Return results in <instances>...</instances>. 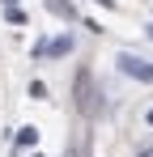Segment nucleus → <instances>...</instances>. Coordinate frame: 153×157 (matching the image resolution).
Wrapping results in <instances>:
<instances>
[{
	"mask_svg": "<svg viewBox=\"0 0 153 157\" xmlns=\"http://www.w3.org/2000/svg\"><path fill=\"white\" fill-rule=\"evenodd\" d=\"M98 98H102V94H98V85H94V72L81 68L76 81H73V102H76V110H81V115H98V110H102Z\"/></svg>",
	"mask_w": 153,
	"mask_h": 157,
	"instance_id": "f257e3e1",
	"label": "nucleus"
},
{
	"mask_svg": "<svg viewBox=\"0 0 153 157\" xmlns=\"http://www.w3.org/2000/svg\"><path fill=\"white\" fill-rule=\"evenodd\" d=\"M115 64H119V72H124V77L153 81V64H149V59H140V55H132V51H124L119 59H115Z\"/></svg>",
	"mask_w": 153,
	"mask_h": 157,
	"instance_id": "f03ea898",
	"label": "nucleus"
},
{
	"mask_svg": "<svg viewBox=\"0 0 153 157\" xmlns=\"http://www.w3.org/2000/svg\"><path fill=\"white\" fill-rule=\"evenodd\" d=\"M47 9H51V13H60V17H68V21L76 17V9H73V4H64V0H47Z\"/></svg>",
	"mask_w": 153,
	"mask_h": 157,
	"instance_id": "7ed1b4c3",
	"label": "nucleus"
},
{
	"mask_svg": "<svg viewBox=\"0 0 153 157\" xmlns=\"http://www.w3.org/2000/svg\"><path fill=\"white\" fill-rule=\"evenodd\" d=\"M34 140H38V128H22L17 132V144H34Z\"/></svg>",
	"mask_w": 153,
	"mask_h": 157,
	"instance_id": "20e7f679",
	"label": "nucleus"
},
{
	"mask_svg": "<svg viewBox=\"0 0 153 157\" xmlns=\"http://www.w3.org/2000/svg\"><path fill=\"white\" fill-rule=\"evenodd\" d=\"M98 4H102V9H115V0H98Z\"/></svg>",
	"mask_w": 153,
	"mask_h": 157,
	"instance_id": "39448f33",
	"label": "nucleus"
},
{
	"mask_svg": "<svg viewBox=\"0 0 153 157\" xmlns=\"http://www.w3.org/2000/svg\"><path fill=\"white\" fill-rule=\"evenodd\" d=\"M68 157H81V149H76V144H73V149H68Z\"/></svg>",
	"mask_w": 153,
	"mask_h": 157,
	"instance_id": "423d86ee",
	"label": "nucleus"
},
{
	"mask_svg": "<svg viewBox=\"0 0 153 157\" xmlns=\"http://www.w3.org/2000/svg\"><path fill=\"white\" fill-rule=\"evenodd\" d=\"M140 157H153V149H145V153H140Z\"/></svg>",
	"mask_w": 153,
	"mask_h": 157,
	"instance_id": "0eeeda50",
	"label": "nucleus"
},
{
	"mask_svg": "<svg viewBox=\"0 0 153 157\" xmlns=\"http://www.w3.org/2000/svg\"><path fill=\"white\" fill-rule=\"evenodd\" d=\"M149 38H153V21H149Z\"/></svg>",
	"mask_w": 153,
	"mask_h": 157,
	"instance_id": "6e6552de",
	"label": "nucleus"
},
{
	"mask_svg": "<svg viewBox=\"0 0 153 157\" xmlns=\"http://www.w3.org/2000/svg\"><path fill=\"white\" fill-rule=\"evenodd\" d=\"M149 123H153V110H149Z\"/></svg>",
	"mask_w": 153,
	"mask_h": 157,
	"instance_id": "1a4fd4ad",
	"label": "nucleus"
},
{
	"mask_svg": "<svg viewBox=\"0 0 153 157\" xmlns=\"http://www.w3.org/2000/svg\"><path fill=\"white\" fill-rule=\"evenodd\" d=\"M34 157H38V153H34Z\"/></svg>",
	"mask_w": 153,
	"mask_h": 157,
	"instance_id": "9d476101",
	"label": "nucleus"
}]
</instances>
